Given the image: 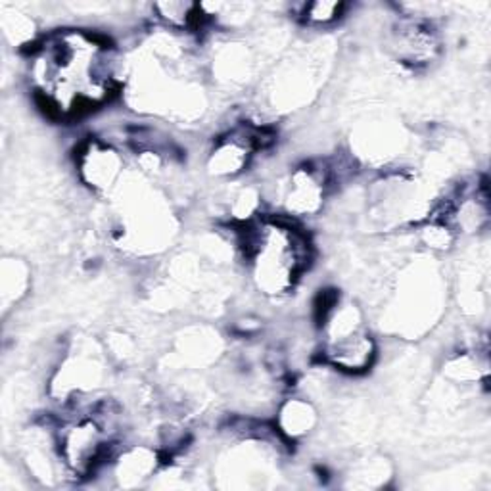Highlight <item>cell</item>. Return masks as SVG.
I'll return each mask as SVG.
<instances>
[{"instance_id": "cell-1", "label": "cell", "mask_w": 491, "mask_h": 491, "mask_svg": "<svg viewBox=\"0 0 491 491\" xmlns=\"http://www.w3.org/2000/svg\"><path fill=\"white\" fill-rule=\"evenodd\" d=\"M342 10V4H330V2H315L309 4L305 8V16L315 23H328L332 19H336V16Z\"/></svg>"}]
</instances>
